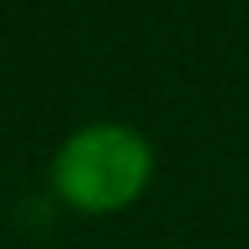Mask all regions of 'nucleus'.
<instances>
[{
	"instance_id": "nucleus-1",
	"label": "nucleus",
	"mask_w": 249,
	"mask_h": 249,
	"mask_svg": "<svg viewBox=\"0 0 249 249\" xmlns=\"http://www.w3.org/2000/svg\"><path fill=\"white\" fill-rule=\"evenodd\" d=\"M158 158L144 131L127 123H88L53 158V193L79 214H123L153 184Z\"/></svg>"
}]
</instances>
